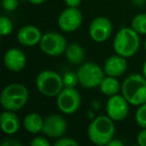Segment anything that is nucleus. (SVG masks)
Returning <instances> with one entry per match:
<instances>
[{
	"label": "nucleus",
	"mask_w": 146,
	"mask_h": 146,
	"mask_svg": "<svg viewBox=\"0 0 146 146\" xmlns=\"http://www.w3.org/2000/svg\"><path fill=\"white\" fill-rule=\"evenodd\" d=\"M114 120L108 115H100L90 122L87 129L89 140L95 145H107L114 138L115 126Z\"/></svg>",
	"instance_id": "obj_1"
},
{
	"label": "nucleus",
	"mask_w": 146,
	"mask_h": 146,
	"mask_svg": "<svg viewBox=\"0 0 146 146\" xmlns=\"http://www.w3.org/2000/svg\"><path fill=\"white\" fill-rule=\"evenodd\" d=\"M121 94L130 105L139 106L146 102V78L143 74H130L121 84Z\"/></svg>",
	"instance_id": "obj_2"
},
{
	"label": "nucleus",
	"mask_w": 146,
	"mask_h": 146,
	"mask_svg": "<svg viewBox=\"0 0 146 146\" xmlns=\"http://www.w3.org/2000/svg\"><path fill=\"white\" fill-rule=\"evenodd\" d=\"M140 46L139 34L132 27H123L115 34L113 39V49L116 54L125 58L132 57Z\"/></svg>",
	"instance_id": "obj_3"
},
{
	"label": "nucleus",
	"mask_w": 146,
	"mask_h": 146,
	"mask_svg": "<svg viewBox=\"0 0 146 146\" xmlns=\"http://www.w3.org/2000/svg\"><path fill=\"white\" fill-rule=\"evenodd\" d=\"M29 97L26 86L20 83H11L3 88L0 95V103L4 110L18 111L25 106Z\"/></svg>",
	"instance_id": "obj_4"
},
{
	"label": "nucleus",
	"mask_w": 146,
	"mask_h": 146,
	"mask_svg": "<svg viewBox=\"0 0 146 146\" xmlns=\"http://www.w3.org/2000/svg\"><path fill=\"white\" fill-rule=\"evenodd\" d=\"M36 88L42 95L56 97L64 88L63 76L53 70H43L36 77Z\"/></svg>",
	"instance_id": "obj_5"
},
{
	"label": "nucleus",
	"mask_w": 146,
	"mask_h": 146,
	"mask_svg": "<svg viewBox=\"0 0 146 146\" xmlns=\"http://www.w3.org/2000/svg\"><path fill=\"white\" fill-rule=\"evenodd\" d=\"M76 73L78 82L84 88H95L99 86L106 75L104 69L94 62L81 64Z\"/></svg>",
	"instance_id": "obj_6"
},
{
	"label": "nucleus",
	"mask_w": 146,
	"mask_h": 146,
	"mask_svg": "<svg viewBox=\"0 0 146 146\" xmlns=\"http://www.w3.org/2000/svg\"><path fill=\"white\" fill-rule=\"evenodd\" d=\"M56 103L62 113L71 115L81 106V95L75 87H64L56 96Z\"/></svg>",
	"instance_id": "obj_7"
},
{
	"label": "nucleus",
	"mask_w": 146,
	"mask_h": 146,
	"mask_svg": "<svg viewBox=\"0 0 146 146\" xmlns=\"http://www.w3.org/2000/svg\"><path fill=\"white\" fill-rule=\"evenodd\" d=\"M39 46L44 54L55 57L65 53L68 45L62 34L57 32H47L42 35Z\"/></svg>",
	"instance_id": "obj_8"
},
{
	"label": "nucleus",
	"mask_w": 146,
	"mask_h": 146,
	"mask_svg": "<svg viewBox=\"0 0 146 146\" xmlns=\"http://www.w3.org/2000/svg\"><path fill=\"white\" fill-rule=\"evenodd\" d=\"M83 15L78 7H67L60 13L58 17L59 28L64 32H73L77 30L82 24Z\"/></svg>",
	"instance_id": "obj_9"
},
{
	"label": "nucleus",
	"mask_w": 146,
	"mask_h": 146,
	"mask_svg": "<svg viewBox=\"0 0 146 146\" xmlns=\"http://www.w3.org/2000/svg\"><path fill=\"white\" fill-rule=\"evenodd\" d=\"M129 112V102L123 95L115 94L109 96L106 102V114L114 121H121Z\"/></svg>",
	"instance_id": "obj_10"
},
{
	"label": "nucleus",
	"mask_w": 146,
	"mask_h": 146,
	"mask_svg": "<svg viewBox=\"0 0 146 146\" xmlns=\"http://www.w3.org/2000/svg\"><path fill=\"white\" fill-rule=\"evenodd\" d=\"M113 26L112 22L104 16H99L94 18L89 25V32L90 38L97 43H101L106 41L112 34Z\"/></svg>",
	"instance_id": "obj_11"
},
{
	"label": "nucleus",
	"mask_w": 146,
	"mask_h": 146,
	"mask_svg": "<svg viewBox=\"0 0 146 146\" xmlns=\"http://www.w3.org/2000/svg\"><path fill=\"white\" fill-rule=\"evenodd\" d=\"M67 130V122L61 115L51 114L44 119L42 132L50 138H60Z\"/></svg>",
	"instance_id": "obj_12"
},
{
	"label": "nucleus",
	"mask_w": 146,
	"mask_h": 146,
	"mask_svg": "<svg viewBox=\"0 0 146 146\" xmlns=\"http://www.w3.org/2000/svg\"><path fill=\"white\" fill-rule=\"evenodd\" d=\"M4 65L11 72H19L26 65V55L21 49L12 47L5 52L3 57Z\"/></svg>",
	"instance_id": "obj_13"
},
{
	"label": "nucleus",
	"mask_w": 146,
	"mask_h": 146,
	"mask_svg": "<svg viewBox=\"0 0 146 146\" xmlns=\"http://www.w3.org/2000/svg\"><path fill=\"white\" fill-rule=\"evenodd\" d=\"M42 33L38 27L34 25H25L17 32L18 42L23 46L31 47L39 44L42 38Z\"/></svg>",
	"instance_id": "obj_14"
},
{
	"label": "nucleus",
	"mask_w": 146,
	"mask_h": 146,
	"mask_svg": "<svg viewBox=\"0 0 146 146\" xmlns=\"http://www.w3.org/2000/svg\"><path fill=\"white\" fill-rule=\"evenodd\" d=\"M127 68V61L126 58L121 55H111L104 62V72L106 75L113 76V77H119L123 75Z\"/></svg>",
	"instance_id": "obj_15"
},
{
	"label": "nucleus",
	"mask_w": 146,
	"mask_h": 146,
	"mask_svg": "<svg viewBox=\"0 0 146 146\" xmlns=\"http://www.w3.org/2000/svg\"><path fill=\"white\" fill-rule=\"evenodd\" d=\"M0 125L5 134L13 135L19 130L20 121L14 111L4 110L0 115Z\"/></svg>",
	"instance_id": "obj_16"
},
{
	"label": "nucleus",
	"mask_w": 146,
	"mask_h": 146,
	"mask_svg": "<svg viewBox=\"0 0 146 146\" xmlns=\"http://www.w3.org/2000/svg\"><path fill=\"white\" fill-rule=\"evenodd\" d=\"M43 124H44V119L41 117L40 114L36 112H31L27 114L23 120V126L25 130L31 134H37L39 132H42Z\"/></svg>",
	"instance_id": "obj_17"
},
{
	"label": "nucleus",
	"mask_w": 146,
	"mask_h": 146,
	"mask_svg": "<svg viewBox=\"0 0 146 146\" xmlns=\"http://www.w3.org/2000/svg\"><path fill=\"white\" fill-rule=\"evenodd\" d=\"M65 56L69 63L78 65L83 62L84 58H85V53H84V49L81 45L77 44V43H72L67 46L66 51H65Z\"/></svg>",
	"instance_id": "obj_18"
},
{
	"label": "nucleus",
	"mask_w": 146,
	"mask_h": 146,
	"mask_svg": "<svg viewBox=\"0 0 146 146\" xmlns=\"http://www.w3.org/2000/svg\"><path fill=\"white\" fill-rule=\"evenodd\" d=\"M99 88L102 94L106 96H112L118 94L119 90L121 89V86H120L119 81L117 80V77L105 75V77L100 83Z\"/></svg>",
	"instance_id": "obj_19"
},
{
	"label": "nucleus",
	"mask_w": 146,
	"mask_h": 146,
	"mask_svg": "<svg viewBox=\"0 0 146 146\" xmlns=\"http://www.w3.org/2000/svg\"><path fill=\"white\" fill-rule=\"evenodd\" d=\"M131 27L138 34H146V13H140L133 17Z\"/></svg>",
	"instance_id": "obj_20"
},
{
	"label": "nucleus",
	"mask_w": 146,
	"mask_h": 146,
	"mask_svg": "<svg viewBox=\"0 0 146 146\" xmlns=\"http://www.w3.org/2000/svg\"><path fill=\"white\" fill-rule=\"evenodd\" d=\"M13 31V23L8 17L2 16L0 18V34L1 36H8Z\"/></svg>",
	"instance_id": "obj_21"
},
{
	"label": "nucleus",
	"mask_w": 146,
	"mask_h": 146,
	"mask_svg": "<svg viewBox=\"0 0 146 146\" xmlns=\"http://www.w3.org/2000/svg\"><path fill=\"white\" fill-rule=\"evenodd\" d=\"M135 121L141 128H146V102L138 106L135 114Z\"/></svg>",
	"instance_id": "obj_22"
},
{
	"label": "nucleus",
	"mask_w": 146,
	"mask_h": 146,
	"mask_svg": "<svg viewBox=\"0 0 146 146\" xmlns=\"http://www.w3.org/2000/svg\"><path fill=\"white\" fill-rule=\"evenodd\" d=\"M78 82V76L77 73L74 72H67L63 76V84L64 87H75Z\"/></svg>",
	"instance_id": "obj_23"
},
{
	"label": "nucleus",
	"mask_w": 146,
	"mask_h": 146,
	"mask_svg": "<svg viewBox=\"0 0 146 146\" xmlns=\"http://www.w3.org/2000/svg\"><path fill=\"white\" fill-rule=\"evenodd\" d=\"M54 146H78V142L70 137H60L53 143Z\"/></svg>",
	"instance_id": "obj_24"
},
{
	"label": "nucleus",
	"mask_w": 146,
	"mask_h": 146,
	"mask_svg": "<svg viewBox=\"0 0 146 146\" xmlns=\"http://www.w3.org/2000/svg\"><path fill=\"white\" fill-rule=\"evenodd\" d=\"M18 0H2V7L6 11H14L18 7Z\"/></svg>",
	"instance_id": "obj_25"
},
{
	"label": "nucleus",
	"mask_w": 146,
	"mask_h": 146,
	"mask_svg": "<svg viewBox=\"0 0 146 146\" xmlns=\"http://www.w3.org/2000/svg\"><path fill=\"white\" fill-rule=\"evenodd\" d=\"M30 145L31 146H49L50 145V142L45 137L37 136V137H35L33 140H31Z\"/></svg>",
	"instance_id": "obj_26"
},
{
	"label": "nucleus",
	"mask_w": 146,
	"mask_h": 146,
	"mask_svg": "<svg viewBox=\"0 0 146 146\" xmlns=\"http://www.w3.org/2000/svg\"><path fill=\"white\" fill-rule=\"evenodd\" d=\"M137 143L140 146H146V128H142L137 135Z\"/></svg>",
	"instance_id": "obj_27"
},
{
	"label": "nucleus",
	"mask_w": 146,
	"mask_h": 146,
	"mask_svg": "<svg viewBox=\"0 0 146 146\" xmlns=\"http://www.w3.org/2000/svg\"><path fill=\"white\" fill-rule=\"evenodd\" d=\"M22 144L15 139H8L1 142V146H21Z\"/></svg>",
	"instance_id": "obj_28"
},
{
	"label": "nucleus",
	"mask_w": 146,
	"mask_h": 146,
	"mask_svg": "<svg viewBox=\"0 0 146 146\" xmlns=\"http://www.w3.org/2000/svg\"><path fill=\"white\" fill-rule=\"evenodd\" d=\"M82 0H64L67 7H78L81 4Z\"/></svg>",
	"instance_id": "obj_29"
},
{
	"label": "nucleus",
	"mask_w": 146,
	"mask_h": 146,
	"mask_svg": "<svg viewBox=\"0 0 146 146\" xmlns=\"http://www.w3.org/2000/svg\"><path fill=\"white\" fill-rule=\"evenodd\" d=\"M107 146H123V142L113 138V139L107 144Z\"/></svg>",
	"instance_id": "obj_30"
},
{
	"label": "nucleus",
	"mask_w": 146,
	"mask_h": 146,
	"mask_svg": "<svg viewBox=\"0 0 146 146\" xmlns=\"http://www.w3.org/2000/svg\"><path fill=\"white\" fill-rule=\"evenodd\" d=\"M26 1H28L29 3H31L33 5H40L42 3L46 2L47 0H26Z\"/></svg>",
	"instance_id": "obj_31"
},
{
	"label": "nucleus",
	"mask_w": 146,
	"mask_h": 146,
	"mask_svg": "<svg viewBox=\"0 0 146 146\" xmlns=\"http://www.w3.org/2000/svg\"><path fill=\"white\" fill-rule=\"evenodd\" d=\"M132 1H133L134 4L137 5V6H140V5H142L145 2V0H132Z\"/></svg>",
	"instance_id": "obj_32"
},
{
	"label": "nucleus",
	"mask_w": 146,
	"mask_h": 146,
	"mask_svg": "<svg viewBox=\"0 0 146 146\" xmlns=\"http://www.w3.org/2000/svg\"><path fill=\"white\" fill-rule=\"evenodd\" d=\"M142 74L144 75V77L146 78V60L144 61L143 66H142Z\"/></svg>",
	"instance_id": "obj_33"
},
{
	"label": "nucleus",
	"mask_w": 146,
	"mask_h": 146,
	"mask_svg": "<svg viewBox=\"0 0 146 146\" xmlns=\"http://www.w3.org/2000/svg\"><path fill=\"white\" fill-rule=\"evenodd\" d=\"M144 49H145V51H146V39H145V42H144Z\"/></svg>",
	"instance_id": "obj_34"
}]
</instances>
